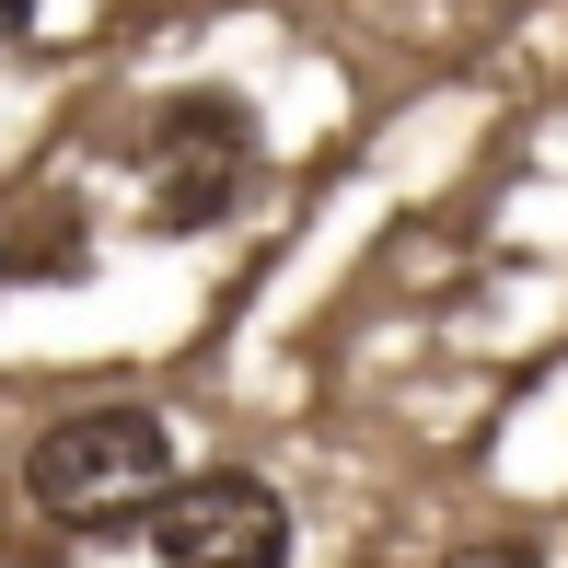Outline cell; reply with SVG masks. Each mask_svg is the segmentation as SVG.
Listing matches in <instances>:
<instances>
[{
    "label": "cell",
    "instance_id": "1",
    "mask_svg": "<svg viewBox=\"0 0 568 568\" xmlns=\"http://www.w3.org/2000/svg\"><path fill=\"white\" fill-rule=\"evenodd\" d=\"M163 487H174V429H163V406H140V395L70 406V418H47L36 442H23V499H36L47 523H70V534L140 523Z\"/></svg>",
    "mask_w": 568,
    "mask_h": 568
},
{
    "label": "cell",
    "instance_id": "2",
    "mask_svg": "<svg viewBox=\"0 0 568 568\" xmlns=\"http://www.w3.org/2000/svg\"><path fill=\"white\" fill-rule=\"evenodd\" d=\"M267 174V128L244 93H163L140 128V210L151 232H221Z\"/></svg>",
    "mask_w": 568,
    "mask_h": 568
},
{
    "label": "cell",
    "instance_id": "3",
    "mask_svg": "<svg viewBox=\"0 0 568 568\" xmlns=\"http://www.w3.org/2000/svg\"><path fill=\"white\" fill-rule=\"evenodd\" d=\"M140 534H151V568H291V499L255 464L174 476L140 510Z\"/></svg>",
    "mask_w": 568,
    "mask_h": 568
},
{
    "label": "cell",
    "instance_id": "4",
    "mask_svg": "<svg viewBox=\"0 0 568 568\" xmlns=\"http://www.w3.org/2000/svg\"><path fill=\"white\" fill-rule=\"evenodd\" d=\"M429 568H546L534 546H453V557H429Z\"/></svg>",
    "mask_w": 568,
    "mask_h": 568
},
{
    "label": "cell",
    "instance_id": "5",
    "mask_svg": "<svg viewBox=\"0 0 568 568\" xmlns=\"http://www.w3.org/2000/svg\"><path fill=\"white\" fill-rule=\"evenodd\" d=\"M23 23H36V0H0V36H23Z\"/></svg>",
    "mask_w": 568,
    "mask_h": 568
}]
</instances>
